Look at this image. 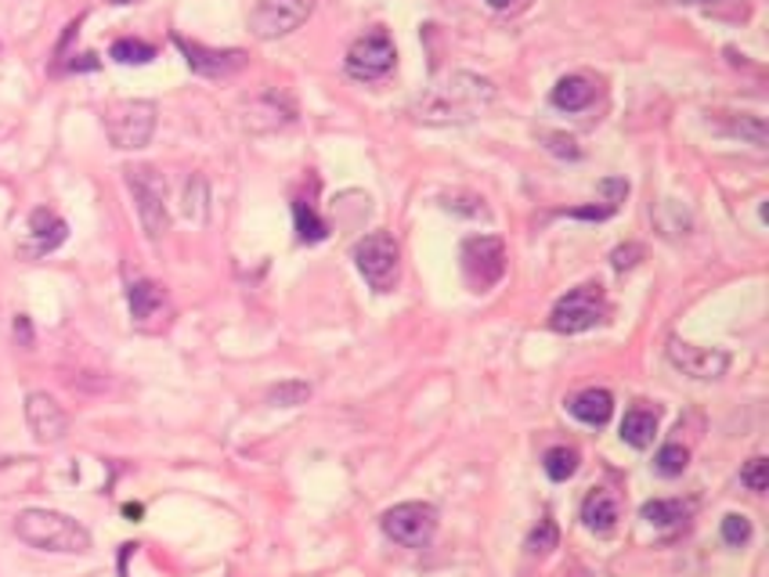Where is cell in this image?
<instances>
[{"label":"cell","instance_id":"cell-11","mask_svg":"<svg viewBox=\"0 0 769 577\" xmlns=\"http://www.w3.org/2000/svg\"><path fill=\"white\" fill-rule=\"evenodd\" d=\"M669 361L675 372H683L690 379H719L729 369V353L719 347H694L683 344V339H669Z\"/></svg>","mask_w":769,"mask_h":577},{"label":"cell","instance_id":"cell-21","mask_svg":"<svg viewBox=\"0 0 769 577\" xmlns=\"http://www.w3.org/2000/svg\"><path fill=\"white\" fill-rule=\"evenodd\" d=\"M542 469H545V477L556 480V483H564L578 473V451L575 448H567V444H556V448H550L542 455Z\"/></svg>","mask_w":769,"mask_h":577},{"label":"cell","instance_id":"cell-33","mask_svg":"<svg viewBox=\"0 0 769 577\" xmlns=\"http://www.w3.org/2000/svg\"><path fill=\"white\" fill-rule=\"evenodd\" d=\"M15 336H22L25 347L33 344V329H30V318H25V314H19V318H15Z\"/></svg>","mask_w":769,"mask_h":577},{"label":"cell","instance_id":"cell-14","mask_svg":"<svg viewBox=\"0 0 769 577\" xmlns=\"http://www.w3.org/2000/svg\"><path fill=\"white\" fill-rule=\"evenodd\" d=\"M69 239V225L58 217V214H51V209H33L30 214V242L22 246V253L36 260V257H47V253H55V249Z\"/></svg>","mask_w":769,"mask_h":577},{"label":"cell","instance_id":"cell-35","mask_svg":"<svg viewBox=\"0 0 769 577\" xmlns=\"http://www.w3.org/2000/svg\"><path fill=\"white\" fill-rule=\"evenodd\" d=\"M683 4H712V0H683Z\"/></svg>","mask_w":769,"mask_h":577},{"label":"cell","instance_id":"cell-15","mask_svg":"<svg viewBox=\"0 0 769 577\" xmlns=\"http://www.w3.org/2000/svg\"><path fill=\"white\" fill-rule=\"evenodd\" d=\"M127 304H130V318L149 329L155 318H163V314L171 311V296H166L163 285L141 279V282H134L127 288Z\"/></svg>","mask_w":769,"mask_h":577},{"label":"cell","instance_id":"cell-25","mask_svg":"<svg viewBox=\"0 0 769 577\" xmlns=\"http://www.w3.org/2000/svg\"><path fill=\"white\" fill-rule=\"evenodd\" d=\"M112 62H120V65H145V62H152L155 58V47L152 44H145V41H116L112 44Z\"/></svg>","mask_w":769,"mask_h":577},{"label":"cell","instance_id":"cell-19","mask_svg":"<svg viewBox=\"0 0 769 577\" xmlns=\"http://www.w3.org/2000/svg\"><path fill=\"white\" fill-rule=\"evenodd\" d=\"M654 433H658V412H650V409L625 412L621 440L629 444V448H650V444H654Z\"/></svg>","mask_w":769,"mask_h":577},{"label":"cell","instance_id":"cell-32","mask_svg":"<svg viewBox=\"0 0 769 577\" xmlns=\"http://www.w3.org/2000/svg\"><path fill=\"white\" fill-rule=\"evenodd\" d=\"M615 209H607V206H582V209H567V217H585V220H604L610 217Z\"/></svg>","mask_w":769,"mask_h":577},{"label":"cell","instance_id":"cell-24","mask_svg":"<svg viewBox=\"0 0 769 577\" xmlns=\"http://www.w3.org/2000/svg\"><path fill=\"white\" fill-rule=\"evenodd\" d=\"M690 466V451L683 448V444H664V448L654 455V469L661 477H683Z\"/></svg>","mask_w":769,"mask_h":577},{"label":"cell","instance_id":"cell-20","mask_svg":"<svg viewBox=\"0 0 769 577\" xmlns=\"http://www.w3.org/2000/svg\"><path fill=\"white\" fill-rule=\"evenodd\" d=\"M686 513H690V509H686L683 502H675V498H654V502H647V505L640 509V516L650 523V527H661V531L683 527Z\"/></svg>","mask_w":769,"mask_h":577},{"label":"cell","instance_id":"cell-28","mask_svg":"<svg viewBox=\"0 0 769 577\" xmlns=\"http://www.w3.org/2000/svg\"><path fill=\"white\" fill-rule=\"evenodd\" d=\"M740 483H745V488L755 491V494H762L769 488V462H766L762 455L748 458V466L740 469Z\"/></svg>","mask_w":769,"mask_h":577},{"label":"cell","instance_id":"cell-36","mask_svg":"<svg viewBox=\"0 0 769 577\" xmlns=\"http://www.w3.org/2000/svg\"><path fill=\"white\" fill-rule=\"evenodd\" d=\"M112 4H130V0H112Z\"/></svg>","mask_w":769,"mask_h":577},{"label":"cell","instance_id":"cell-30","mask_svg":"<svg viewBox=\"0 0 769 577\" xmlns=\"http://www.w3.org/2000/svg\"><path fill=\"white\" fill-rule=\"evenodd\" d=\"M640 257H643L640 246H618L615 253H610V264H615V271H629V268H636V260Z\"/></svg>","mask_w":769,"mask_h":577},{"label":"cell","instance_id":"cell-1","mask_svg":"<svg viewBox=\"0 0 769 577\" xmlns=\"http://www.w3.org/2000/svg\"><path fill=\"white\" fill-rule=\"evenodd\" d=\"M495 105V84L474 73H452L412 101L420 123H470Z\"/></svg>","mask_w":769,"mask_h":577},{"label":"cell","instance_id":"cell-10","mask_svg":"<svg viewBox=\"0 0 769 577\" xmlns=\"http://www.w3.org/2000/svg\"><path fill=\"white\" fill-rule=\"evenodd\" d=\"M394 62H398V51H394V41L387 36V30H372L358 36L347 51V73L355 76V80H380V76L394 69Z\"/></svg>","mask_w":769,"mask_h":577},{"label":"cell","instance_id":"cell-23","mask_svg":"<svg viewBox=\"0 0 769 577\" xmlns=\"http://www.w3.org/2000/svg\"><path fill=\"white\" fill-rule=\"evenodd\" d=\"M560 545V531H556V520L545 513L542 520H539V527H534L531 534H528V556H550L553 548Z\"/></svg>","mask_w":769,"mask_h":577},{"label":"cell","instance_id":"cell-12","mask_svg":"<svg viewBox=\"0 0 769 577\" xmlns=\"http://www.w3.org/2000/svg\"><path fill=\"white\" fill-rule=\"evenodd\" d=\"M174 44H177L181 55H185L188 69L199 73V76H210V80L239 73L246 65V51H239V47L217 51V47H206V44H192V41H185V36H174Z\"/></svg>","mask_w":769,"mask_h":577},{"label":"cell","instance_id":"cell-3","mask_svg":"<svg viewBox=\"0 0 769 577\" xmlns=\"http://www.w3.org/2000/svg\"><path fill=\"white\" fill-rule=\"evenodd\" d=\"M355 268L376 293H394L401 282V249L387 231H372L355 242Z\"/></svg>","mask_w":769,"mask_h":577},{"label":"cell","instance_id":"cell-9","mask_svg":"<svg viewBox=\"0 0 769 577\" xmlns=\"http://www.w3.org/2000/svg\"><path fill=\"white\" fill-rule=\"evenodd\" d=\"M315 0H260L250 11V33L257 41H282L311 19Z\"/></svg>","mask_w":769,"mask_h":577},{"label":"cell","instance_id":"cell-2","mask_svg":"<svg viewBox=\"0 0 769 577\" xmlns=\"http://www.w3.org/2000/svg\"><path fill=\"white\" fill-rule=\"evenodd\" d=\"M19 542L41 553H62V556H84L90 548V534L84 523L73 516L55 513V509H25L15 516Z\"/></svg>","mask_w":769,"mask_h":577},{"label":"cell","instance_id":"cell-16","mask_svg":"<svg viewBox=\"0 0 769 577\" xmlns=\"http://www.w3.org/2000/svg\"><path fill=\"white\" fill-rule=\"evenodd\" d=\"M621 516V509H618V498L604 491V488H596L585 494V502H582V523L589 527L593 534H610L615 531V523Z\"/></svg>","mask_w":769,"mask_h":577},{"label":"cell","instance_id":"cell-7","mask_svg":"<svg viewBox=\"0 0 769 577\" xmlns=\"http://www.w3.org/2000/svg\"><path fill=\"white\" fill-rule=\"evenodd\" d=\"M380 527L401 548H423L437 534V509L430 502H401L380 516Z\"/></svg>","mask_w":769,"mask_h":577},{"label":"cell","instance_id":"cell-26","mask_svg":"<svg viewBox=\"0 0 769 577\" xmlns=\"http://www.w3.org/2000/svg\"><path fill=\"white\" fill-rule=\"evenodd\" d=\"M307 398H311L307 383H279L268 393V401L279 404V409H300V404H307Z\"/></svg>","mask_w":769,"mask_h":577},{"label":"cell","instance_id":"cell-22","mask_svg":"<svg viewBox=\"0 0 769 577\" xmlns=\"http://www.w3.org/2000/svg\"><path fill=\"white\" fill-rule=\"evenodd\" d=\"M293 220H296V239L307 242V246H315V242L325 239V235H329V225H325V220L304 199L293 203Z\"/></svg>","mask_w":769,"mask_h":577},{"label":"cell","instance_id":"cell-27","mask_svg":"<svg viewBox=\"0 0 769 577\" xmlns=\"http://www.w3.org/2000/svg\"><path fill=\"white\" fill-rule=\"evenodd\" d=\"M723 542L729 548H740L751 542V520L745 513H729L723 516Z\"/></svg>","mask_w":769,"mask_h":577},{"label":"cell","instance_id":"cell-13","mask_svg":"<svg viewBox=\"0 0 769 577\" xmlns=\"http://www.w3.org/2000/svg\"><path fill=\"white\" fill-rule=\"evenodd\" d=\"M25 423H30V433L41 444H58L69 433V415H65V409L51 393L41 390L25 398Z\"/></svg>","mask_w":769,"mask_h":577},{"label":"cell","instance_id":"cell-34","mask_svg":"<svg viewBox=\"0 0 769 577\" xmlns=\"http://www.w3.org/2000/svg\"><path fill=\"white\" fill-rule=\"evenodd\" d=\"M488 4H491V8H510L513 0H488Z\"/></svg>","mask_w":769,"mask_h":577},{"label":"cell","instance_id":"cell-18","mask_svg":"<svg viewBox=\"0 0 769 577\" xmlns=\"http://www.w3.org/2000/svg\"><path fill=\"white\" fill-rule=\"evenodd\" d=\"M593 98H596V84L585 73H571L553 87V105L564 112H582L585 105H593Z\"/></svg>","mask_w":769,"mask_h":577},{"label":"cell","instance_id":"cell-29","mask_svg":"<svg viewBox=\"0 0 769 577\" xmlns=\"http://www.w3.org/2000/svg\"><path fill=\"white\" fill-rule=\"evenodd\" d=\"M729 130H734L737 138H751V144H759V149L766 144V123L759 116H740V123H734Z\"/></svg>","mask_w":769,"mask_h":577},{"label":"cell","instance_id":"cell-31","mask_svg":"<svg viewBox=\"0 0 769 577\" xmlns=\"http://www.w3.org/2000/svg\"><path fill=\"white\" fill-rule=\"evenodd\" d=\"M545 141H550V152H556V155H567V160H578V155H582L578 141H575V138H567V134H550Z\"/></svg>","mask_w":769,"mask_h":577},{"label":"cell","instance_id":"cell-17","mask_svg":"<svg viewBox=\"0 0 769 577\" xmlns=\"http://www.w3.org/2000/svg\"><path fill=\"white\" fill-rule=\"evenodd\" d=\"M567 409L585 426H604L610 418V412H615V398H610V390L589 387V390L575 393V398L567 401Z\"/></svg>","mask_w":769,"mask_h":577},{"label":"cell","instance_id":"cell-5","mask_svg":"<svg viewBox=\"0 0 769 577\" xmlns=\"http://www.w3.org/2000/svg\"><path fill=\"white\" fill-rule=\"evenodd\" d=\"M123 174H127L130 195H134L141 228H145L152 242H160L166 228H171V214H166V185H163L160 170L155 166H127Z\"/></svg>","mask_w":769,"mask_h":577},{"label":"cell","instance_id":"cell-8","mask_svg":"<svg viewBox=\"0 0 769 577\" xmlns=\"http://www.w3.org/2000/svg\"><path fill=\"white\" fill-rule=\"evenodd\" d=\"M459 260H463V274L474 293H485L495 282H502V274H506V246L502 239H495V235H474V239H466L459 249Z\"/></svg>","mask_w":769,"mask_h":577},{"label":"cell","instance_id":"cell-6","mask_svg":"<svg viewBox=\"0 0 769 577\" xmlns=\"http://www.w3.org/2000/svg\"><path fill=\"white\" fill-rule=\"evenodd\" d=\"M106 134L112 149L138 152L145 149L155 134V105L152 101H116L106 112Z\"/></svg>","mask_w":769,"mask_h":577},{"label":"cell","instance_id":"cell-4","mask_svg":"<svg viewBox=\"0 0 769 577\" xmlns=\"http://www.w3.org/2000/svg\"><path fill=\"white\" fill-rule=\"evenodd\" d=\"M607 296L596 282H585L578 288H571L567 296L556 300V307L550 314V329L560 336H578L596 329L599 322L607 318Z\"/></svg>","mask_w":769,"mask_h":577}]
</instances>
